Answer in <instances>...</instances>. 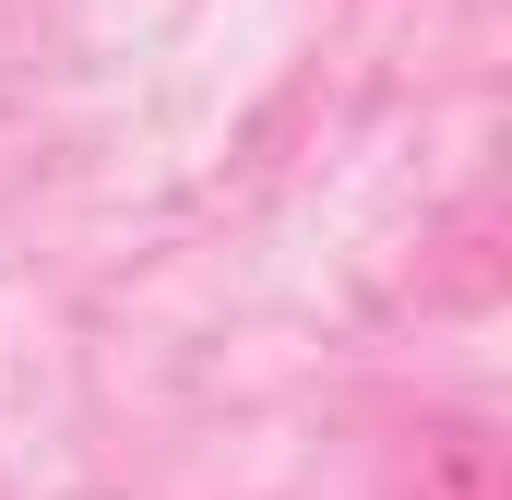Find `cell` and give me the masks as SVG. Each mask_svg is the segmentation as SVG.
Masks as SVG:
<instances>
[{
  "mask_svg": "<svg viewBox=\"0 0 512 500\" xmlns=\"http://www.w3.org/2000/svg\"><path fill=\"white\" fill-rule=\"evenodd\" d=\"M393 489H405V500H512L489 417H465V405H417V429L393 441Z\"/></svg>",
  "mask_w": 512,
  "mask_h": 500,
  "instance_id": "1",
  "label": "cell"
}]
</instances>
